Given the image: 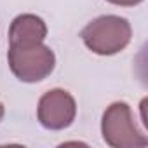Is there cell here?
Returning a JSON list of instances; mask_svg holds the SVG:
<instances>
[{"label": "cell", "mask_w": 148, "mask_h": 148, "mask_svg": "<svg viewBox=\"0 0 148 148\" xmlns=\"http://www.w3.org/2000/svg\"><path fill=\"white\" fill-rule=\"evenodd\" d=\"M7 61L14 77L26 84H35L47 79L56 66L54 51L45 45L44 40L9 42Z\"/></svg>", "instance_id": "1"}, {"label": "cell", "mask_w": 148, "mask_h": 148, "mask_svg": "<svg viewBox=\"0 0 148 148\" xmlns=\"http://www.w3.org/2000/svg\"><path fill=\"white\" fill-rule=\"evenodd\" d=\"M80 37L86 47L94 54L113 56L129 45L132 38V28L125 18L105 14L89 21L80 32Z\"/></svg>", "instance_id": "2"}, {"label": "cell", "mask_w": 148, "mask_h": 148, "mask_svg": "<svg viewBox=\"0 0 148 148\" xmlns=\"http://www.w3.org/2000/svg\"><path fill=\"white\" fill-rule=\"evenodd\" d=\"M101 134L112 148H145L148 138L136 125L131 106L125 101H115L106 106L101 119Z\"/></svg>", "instance_id": "3"}, {"label": "cell", "mask_w": 148, "mask_h": 148, "mask_svg": "<svg viewBox=\"0 0 148 148\" xmlns=\"http://www.w3.org/2000/svg\"><path fill=\"white\" fill-rule=\"evenodd\" d=\"M77 117V103L68 91L51 89L40 99L37 106V119L42 127L49 131H63L70 127Z\"/></svg>", "instance_id": "4"}, {"label": "cell", "mask_w": 148, "mask_h": 148, "mask_svg": "<svg viewBox=\"0 0 148 148\" xmlns=\"http://www.w3.org/2000/svg\"><path fill=\"white\" fill-rule=\"evenodd\" d=\"M47 25L37 14H19L9 26V42L19 40H45Z\"/></svg>", "instance_id": "5"}, {"label": "cell", "mask_w": 148, "mask_h": 148, "mask_svg": "<svg viewBox=\"0 0 148 148\" xmlns=\"http://www.w3.org/2000/svg\"><path fill=\"white\" fill-rule=\"evenodd\" d=\"M106 2H110L113 5H120V7H134V5L141 4L143 0H106Z\"/></svg>", "instance_id": "6"}, {"label": "cell", "mask_w": 148, "mask_h": 148, "mask_svg": "<svg viewBox=\"0 0 148 148\" xmlns=\"http://www.w3.org/2000/svg\"><path fill=\"white\" fill-rule=\"evenodd\" d=\"M4 113H5V108H4V105H2V103H0V120L4 119Z\"/></svg>", "instance_id": "7"}]
</instances>
